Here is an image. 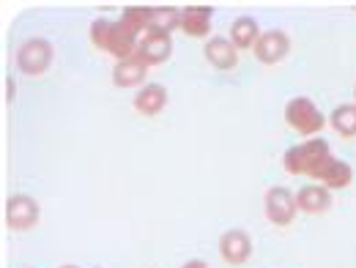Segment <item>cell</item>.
Segmentation results:
<instances>
[{
    "label": "cell",
    "instance_id": "obj_1",
    "mask_svg": "<svg viewBox=\"0 0 356 268\" xmlns=\"http://www.w3.org/2000/svg\"><path fill=\"white\" fill-rule=\"evenodd\" d=\"M332 156L329 151V142L315 137V140H305L299 145H291L282 156V167L291 173V176H315L318 167Z\"/></svg>",
    "mask_w": 356,
    "mask_h": 268
},
{
    "label": "cell",
    "instance_id": "obj_2",
    "mask_svg": "<svg viewBox=\"0 0 356 268\" xmlns=\"http://www.w3.org/2000/svg\"><path fill=\"white\" fill-rule=\"evenodd\" d=\"M285 124L302 137H315L326 126V115L315 107V101H310L307 96H293L285 104Z\"/></svg>",
    "mask_w": 356,
    "mask_h": 268
},
{
    "label": "cell",
    "instance_id": "obj_3",
    "mask_svg": "<svg viewBox=\"0 0 356 268\" xmlns=\"http://www.w3.org/2000/svg\"><path fill=\"white\" fill-rule=\"evenodd\" d=\"M52 58H55V52L47 39H28L17 49V69L28 77H42L52 66Z\"/></svg>",
    "mask_w": 356,
    "mask_h": 268
},
{
    "label": "cell",
    "instance_id": "obj_4",
    "mask_svg": "<svg viewBox=\"0 0 356 268\" xmlns=\"http://www.w3.org/2000/svg\"><path fill=\"white\" fill-rule=\"evenodd\" d=\"M264 208H266V219L274 227H288V224L296 219V194L285 186H271L266 192V200H264Z\"/></svg>",
    "mask_w": 356,
    "mask_h": 268
},
{
    "label": "cell",
    "instance_id": "obj_5",
    "mask_svg": "<svg viewBox=\"0 0 356 268\" xmlns=\"http://www.w3.org/2000/svg\"><path fill=\"white\" fill-rule=\"evenodd\" d=\"M42 219V208L31 194H11L6 200V224L11 230H31Z\"/></svg>",
    "mask_w": 356,
    "mask_h": 268
},
{
    "label": "cell",
    "instance_id": "obj_6",
    "mask_svg": "<svg viewBox=\"0 0 356 268\" xmlns=\"http://www.w3.org/2000/svg\"><path fill=\"white\" fill-rule=\"evenodd\" d=\"M220 255L230 266H244L252 255V238L241 227H230L227 233L220 235Z\"/></svg>",
    "mask_w": 356,
    "mask_h": 268
},
{
    "label": "cell",
    "instance_id": "obj_7",
    "mask_svg": "<svg viewBox=\"0 0 356 268\" xmlns=\"http://www.w3.org/2000/svg\"><path fill=\"white\" fill-rule=\"evenodd\" d=\"M291 52V39L285 31L274 28V31H264V36L258 39V44L252 49V55L264 63V66H274L280 60H285Z\"/></svg>",
    "mask_w": 356,
    "mask_h": 268
},
{
    "label": "cell",
    "instance_id": "obj_8",
    "mask_svg": "<svg viewBox=\"0 0 356 268\" xmlns=\"http://www.w3.org/2000/svg\"><path fill=\"white\" fill-rule=\"evenodd\" d=\"M173 55V36L168 33H156V31H148L140 47H137V58L145 60L148 66H159V63H168Z\"/></svg>",
    "mask_w": 356,
    "mask_h": 268
},
{
    "label": "cell",
    "instance_id": "obj_9",
    "mask_svg": "<svg viewBox=\"0 0 356 268\" xmlns=\"http://www.w3.org/2000/svg\"><path fill=\"white\" fill-rule=\"evenodd\" d=\"M312 181L321 183V186H326L329 192H332V189H346V186L354 183V167H351L348 162L337 159V156H329V159L318 167V173L312 176Z\"/></svg>",
    "mask_w": 356,
    "mask_h": 268
},
{
    "label": "cell",
    "instance_id": "obj_10",
    "mask_svg": "<svg viewBox=\"0 0 356 268\" xmlns=\"http://www.w3.org/2000/svg\"><path fill=\"white\" fill-rule=\"evenodd\" d=\"M214 8L211 6H184L181 8V31L192 39H206L211 31Z\"/></svg>",
    "mask_w": 356,
    "mask_h": 268
},
{
    "label": "cell",
    "instance_id": "obj_11",
    "mask_svg": "<svg viewBox=\"0 0 356 268\" xmlns=\"http://www.w3.org/2000/svg\"><path fill=\"white\" fill-rule=\"evenodd\" d=\"M132 107L140 115H145V118H156L168 107V88L159 85V83L143 85V88L137 90V96H134Z\"/></svg>",
    "mask_w": 356,
    "mask_h": 268
},
{
    "label": "cell",
    "instance_id": "obj_12",
    "mask_svg": "<svg viewBox=\"0 0 356 268\" xmlns=\"http://www.w3.org/2000/svg\"><path fill=\"white\" fill-rule=\"evenodd\" d=\"M203 55H206V60H209L217 72H230V69H236V63H238V49L233 47L230 39H225V36L209 39L206 47H203Z\"/></svg>",
    "mask_w": 356,
    "mask_h": 268
},
{
    "label": "cell",
    "instance_id": "obj_13",
    "mask_svg": "<svg viewBox=\"0 0 356 268\" xmlns=\"http://www.w3.org/2000/svg\"><path fill=\"white\" fill-rule=\"evenodd\" d=\"M296 206L305 214H326L332 208V192L321 183H307L296 192Z\"/></svg>",
    "mask_w": 356,
    "mask_h": 268
},
{
    "label": "cell",
    "instance_id": "obj_14",
    "mask_svg": "<svg viewBox=\"0 0 356 268\" xmlns=\"http://www.w3.org/2000/svg\"><path fill=\"white\" fill-rule=\"evenodd\" d=\"M145 77H148V63L140 60L137 55L129 60L115 63V69H113V85L115 88H137V85H143Z\"/></svg>",
    "mask_w": 356,
    "mask_h": 268
},
{
    "label": "cell",
    "instance_id": "obj_15",
    "mask_svg": "<svg viewBox=\"0 0 356 268\" xmlns=\"http://www.w3.org/2000/svg\"><path fill=\"white\" fill-rule=\"evenodd\" d=\"M261 36L264 33L258 28V19H252V17H238L230 25V42L236 49H255Z\"/></svg>",
    "mask_w": 356,
    "mask_h": 268
},
{
    "label": "cell",
    "instance_id": "obj_16",
    "mask_svg": "<svg viewBox=\"0 0 356 268\" xmlns=\"http://www.w3.org/2000/svg\"><path fill=\"white\" fill-rule=\"evenodd\" d=\"M181 28V8L178 6H151V31L173 33Z\"/></svg>",
    "mask_w": 356,
    "mask_h": 268
},
{
    "label": "cell",
    "instance_id": "obj_17",
    "mask_svg": "<svg viewBox=\"0 0 356 268\" xmlns=\"http://www.w3.org/2000/svg\"><path fill=\"white\" fill-rule=\"evenodd\" d=\"M329 126L340 134V137H346V140L356 137V104H340V107H334L332 115H329Z\"/></svg>",
    "mask_w": 356,
    "mask_h": 268
},
{
    "label": "cell",
    "instance_id": "obj_18",
    "mask_svg": "<svg viewBox=\"0 0 356 268\" xmlns=\"http://www.w3.org/2000/svg\"><path fill=\"white\" fill-rule=\"evenodd\" d=\"M121 19L132 28L134 33L145 36L151 31V6H127L124 14H121Z\"/></svg>",
    "mask_w": 356,
    "mask_h": 268
},
{
    "label": "cell",
    "instance_id": "obj_19",
    "mask_svg": "<svg viewBox=\"0 0 356 268\" xmlns=\"http://www.w3.org/2000/svg\"><path fill=\"white\" fill-rule=\"evenodd\" d=\"M110 28H113V19H93L90 22V44L96 47L99 52H107Z\"/></svg>",
    "mask_w": 356,
    "mask_h": 268
},
{
    "label": "cell",
    "instance_id": "obj_20",
    "mask_svg": "<svg viewBox=\"0 0 356 268\" xmlns=\"http://www.w3.org/2000/svg\"><path fill=\"white\" fill-rule=\"evenodd\" d=\"M181 268H209V266H206L203 260H186V263H184Z\"/></svg>",
    "mask_w": 356,
    "mask_h": 268
},
{
    "label": "cell",
    "instance_id": "obj_21",
    "mask_svg": "<svg viewBox=\"0 0 356 268\" xmlns=\"http://www.w3.org/2000/svg\"><path fill=\"white\" fill-rule=\"evenodd\" d=\"M6 88H8V101H14V83L6 80Z\"/></svg>",
    "mask_w": 356,
    "mask_h": 268
},
{
    "label": "cell",
    "instance_id": "obj_22",
    "mask_svg": "<svg viewBox=\"0 0 356 268\" xmlns=\"http://www.w3.org/2000/svg\"><path fill=\"white\" fill-rule=\"evenodd\" d=\"M60 268H80V266H60Z\"/></svg>",
    "mask_w": 356,
    "mask_h": 268
},
{
    "label": "cell",
    "instance_id": "obj_23",
    "mask_svg": "<svg viewBox=\"0 0 356 268\" xmlns=\"http://www.w3.org/2000/svg\"><path fill=\"white\" fill-rule=\"evenodd\" d=\"M354 99H356V85H354ZM354 104H356V101H354Z\"/></svg>",
    "mask_w": 356,
    "mask_h": 268
}]
</instances>
